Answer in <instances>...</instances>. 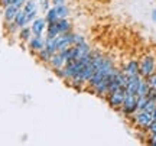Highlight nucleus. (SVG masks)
I'll return each mask as SVG.
<instances>
[{"label": "nucleus", "instance_id": "nucleus-9", "mask_svg": "<svg viewBox=\"0 0 156 146\" xmlns=\"http://www.w3.org/2000/svg\"><path fill=\"white\" fill-rule=\"evenodd\" d=\"M46 26L48 23L45 20V17H36L34 22L30 23V30L34 36H42L44 32H46Z\"/></svg>", "mask_w": 156, "mask_h": 146}, {"label": "nucleus", "instance_id": "nucleus-14", "mask_svg": "<svg viewBox=\"0 0 156 146\" xmlns=\"http://www.w3.org/2000/svg\"><path fill=\"white\" fill-rule=\"evenodd\" d=\"M13 23L19 28V30H20L22 28H26V26H28V23H29V19H28V16H26V13H25L23 10H20L19 13H17V16L15 17Z\"/></svg>", "mask_w": 156, "mask_h": 146}, {"label": "nucleus", "instance_id": "nucleus-4", "mask_svg": "<svg viewBox=\"0 0 156 146\" xmlns=\"http://www.w3.org/2000/svg\"><path fill=\"white\" fill-rule=\"evenodd\" d=\"M122 112L126 114V116H132L137 112V96H127L126 94V98L123 101V106L120 107Z\"/></svg>", "mask_w": 156, "mask_h": 146}, {"label": "nucleus", "instance_id": "nucleus-15", "mask_svg": "<svg viewBox=\"0 0 156 146\" xmlns=\"http://www.w3.org/2000/svg\"><path fill=\"white\" fill-rule=\"evenodd\" d=\"M49 65L54 68V71H55V69H61V68L65 67V61L62 59V56L59 55V52H56V54L52 55V58H51V61H49Z\"/></svg>", "mask_w": 156, "mask_h": 146}, {"label": "nucleus", "instance_id": "nucleus-6", "mask_svg": "<svg viewBox=\"0 0 156 146\" xmlns=\"http://www.w3.org/2000/svg\"><path fill=\"white\" fill-rule=\"evenodd\" d=\"M134 122H136V124L140 126L142 129L147 130V127H149L152 124V122H153V114L145 112V110H143V112H136L134 113Z\"/></svg>", "mask_w": 156, "mask_h": 146}, {"label": "nucleus", "instance_id": "nucleus-16", "mask_svg": "<svg viewBox=\"0 0 156 146\" xmlns=\"http://www.w3.org/2000/svg\"><path fill=\"white\" fill-rule=\"evenodd\" d=\"M149 91H151V88H149V85H147V83H146V80L143 78L142 80V83H140V85H139V88H137L136 96L137 97H147Z\"/></svg>", "mask_w": 156, "mask_h": 146}, {"label": "nucleus", "instance_id": "nucleus-2", "mask_svg": "<svg viewBox=\"0 0 156 146\" xmlns=\"http://www.w3.org/2000/svg\"><path fill=\"white\" fill-rule=\"evenodd\" d=\"M69 15V7L65 5L62 6H52L49 10L45 13V20L46 23H54L59 19H67Z\"/></svg>", "mask_w": 156, "mask_h": 146}, {"label": "nucleus", "instance_id": "nucleus-25", "mask_svg": "<svg viewBox=\"0 0 156 146\" xmlns=\"http://www.w3.org/2000/svg\"><path fill=\"white\" fill-rule=\"evenodd\" d=\"M151 17H152V20L156 23V9H153L152 10V13H151Z\"/></svg>", "mask_w": 156, "mask_h": 146}, {"label": "nucleus", "instance_id": "nucleus-22", "mask_svg": "<svg viewBox=\"0 0 156 146\" xmlns=\"http://www.w3.org/2000/svg\"><path fill=\"white\" fill-rule=\"evenodd\" d=\"M39 5H41V10L45 12V13L52 7L51 6V0H39Z\"/></svg>", "mask_w": 156, "mask_h": 146}, {"label": "nucleus", "instance_id": "nucleus-17", "mask_svg": "<svg viewBox=\"0 0 156 146\" xmlns=\"http://www.w3.org/2000/svg\"><path fill=\"white\" fill-rule=\"evenodd\" d=\"M32 38V30H30V26H26V28H22L19 30V39L20 41H26L29 42Z\"/></svg>", "mask_w": 156, "mask_h": 146}, {"label": "nucleus", "instance_id": "nucleus-10", "mask_svg": "<svg viewBox=\"0 0 156 146\" xmlns=\"http://www.w3.org/2000/svg\"><path fill=\"white\" fill-rule=\"evenodd\" d=\"M28 46L32 52L38 54L42 49H45V38H42V36H32L30 41L28 42Z\"/></svg>", "mask_w": 156, "mask_h": 146}, {"label": "nucleus", "instance_id": "nucleus-21", "mask_svg": "<svg viewBox=\"0 0 156 146\" xmlns=\"http://www.w3.org/2000/svg\"><path fill=\"white\" fill-rule=\"evenodd\" d=\"M155 110H156V101L155 100H149L147 104L145 107V112L151 113V114H155Z\"/></svg>", "mask_w": 156, "mask_h": 146}, {"label": "nucleus", "instance_id": "nucleus-8", "mask_svg": "<svg viewBox=\"0 0 156 146\" xmlns=\"http://www.w3.org/2000/svg\"><path fill=\"white\" fill-rule=\"evenodd\" d=\"M22 10L26 13V16L29 19V23H32L36 19V15H38V2L36 0H28L23 5Z\"/></svg>", "mask_w": 156, "mask_h": 146}, {"label": "nucleus", "instance_id": "nucleus-24", "mask_svg": "<svg viewBox=\"0 0 156 146\" xmlns=\"http://www.w3.org/2000/svg\"><path fill=\"white\" fill-rule=\"evenodd\" d=\"M52 6H62L65 5V0H51Z\"/></svg>", "mask_w": 156, "mask_h": 146}, {"label": "nucleus", "instance_id": "nucleus-13", "mask_svg": "<svg viewBox=\"0 0 156 146\" xmlns=\"http://www.w3.org/2000/svg\"><path fill=\"white\" fill-rule=\"evenodd\" d=\"M54 23H55V26H56V29H58L59 35L71 32V22H69L68 19H59V20H56V22H54Z\"/></svg>", "mask_w": 156, "mask_h": 146}, {"label": "nucleus", "instance_id": "nucleus-7", "mask_svg": "<svg viewBox=\"0 0 156 146\" xmlns=\"http://www.w3.org/2000/svg\"><path fill=\"white\" fill-rule=\"evenodd\" d=\"M143 77L137 74V75H133V77H129V81H127V85H126V94L127 96H136L137 93V88H139L140 83H142Z\"/></svg>", "mask_w": 156, "mask_h": 146}, {"label": "nucleus", "instance_id": "nucleus-19", "mask_svg": "<svg viewBox=\"0 0 156 146\" xmlns=\"http://www.w3.org/2000/svg\"><path fill=\"white\" fill-rule=\"evenodd\" d=\"M145 80H146V83H147V85H149L151 90H156V71L152 73L149 77H146Z\"/></svg>", "mask_w": 156, "mask_h": 146}, {"label": "nucleus", "instance_id": "nucleus-11", "mask_svg": "<svg viewBox=\"0 0 156 146\" xmlns=\"http://www.w3.org/2000/svg\"><path fill=\"white\" fill-rule=\"evenodd\" d=\"M22 10L19 6H15V5H9L5 7V10H3V16H5V20L7 23H10L15 20V17L17 16V13Z\"/></svg>", "mask_w": 156, "mask_h": 146}, {"label": "nucleus", "instance_id": "nucleus-5", "mask_svg": "<svg viewBox=\"0 0 156 146\" xmlns=\"http://www.w3.org/2000/svg\"><path fill=\"white\" fill-rule=\"evenodd\" d=\"M124 98H126V90H124V88H119L117 91H114V93L107 96L108 104L112 107H114V109H120V107L123 106Z\"/></svg>", "mask_w": 156, "mask_h": 146}, {"label": "nucleus", "instance_id": "nucleus-18", "mask_svg": "<svg viewBox=\"0 0 156 146\" xmlns=\"http://www.w3.org/2000/svg\"><path fill=\"white\" fill-rule=\"evenodd\" d=\"M38 58L42 62H48V64H49L51 58H52V54H51L48 49H42L41 52H38Z\"/></svg>", "mask_w": 156, "mask_h": 146}, {"label": "nucleus", "instance_id": "nucleus-12", "mask_svg": "<svg viewBox=\"0 0 156 146\" xmlns=\"http://www.w3.org/2000/svg\"><path fill=\"white\" fill-rule=\"evenodd\" d=\"M123 73L126 74L127 77H133V75H137L139 74V62L136 59H130V61L124 65V68L122 69Z\"/></svg>", "mask_w": 156, "mask_h": 146}, {"label": "nucleus", "instance_id": "nucleus-3", "mask_svg": "<svg viewBox=\"0 0 156 146\" xmlns=\"http://www.w3.org/2000/svg\"><path fill=\"white\" fill-rule=\"evenodd\" d=\"M152 73H155V56L153 55H146L142 58V61L139 62V74L146 78L149 77Z\"/></svg>", "mask_w": 156, "mask_h": 146}, {"label": "nucleus", "instance_id": "nucleus-1", "mask_svg": "<svg viewBox=\"0 0 156 146\" xmlns=\"http://www.w3.org/2000/svg\"><path fill=\"white\" fill-rule=\"evenodd\" d=\"M114 62H113V58H110V56H106L104 58V61H103V64L100 65V68L95 71V74L93 75V78L90 80V87L91 88H94L97 84H100L101 81L104 78H107L110 74L114 71Z\"/></svg>", "mask_w": 156, "mask_h": 146}, {"label": "nucleus", "instance_id": "nucleus-23", "mask_svg": "<svg viewBox=\"0 0 156 146\" xmlns=\"http://www.w3.org/2000/svg\"><path fill=\"white\" fill-rule=\"evenodd\" d=\"M7 29H9V32H10V34H13V32H16L19 28H17L13 22H10V23H7Z\"/></svg>", "mask_w": 156, "mask_h": 146}, {"label": "nucleus", "instance_id": "nucleus-20", "mask_svg": "<svg viewBox=\"0 0 156 146\" xmlns=\"http://www.w3.org/2000/svg\"><path fill=\"white\" fill-rule=\"evenodd\" d=\"M149 98L147 97H137V112H143Z\"/></svg>", "mask_w": 156, "mask_h": 146}]
</instances>
